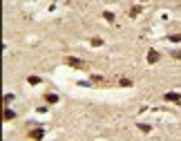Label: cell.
<instances>
[{"label":"cell","mask_w":181,"mask_h":141,"mask_svg":"<svg viewBox=\"0 0 181 141\" xmlns=\"http://www.w3.org/2000/svg\"><path fill=\"white\" fill-rule=\"evenodd\" d=\"M67 65H72V67H76V69H85V67H87V63H85V60L74 58V56H67Z\"/></svg>","instance_id":"cell-1"},{"label":"cell","mask_w":181,"mask_h":141,"mask_svg":"<svg viewBox=\"0 0 181 141\" xmlns=\"http://www.w3.org/2000/svg\"><path fill=\"white\" fill-rule=\"evenodd\" d=\"M163 98H165V101H170V103H181V94H177V92H168Z\"/></svg>","instance_id":"cell-2"},{"label":"cell","mask_w":181,"mask_h":141,"mask_svg":"<svg viewBox=\"0 0 181 141\" xmlns=\"http://www.w3.org/2000/svg\"><path fill=\"white\" fill-rule=\"evenodd\" d=\"M42 134H45V130H42V128H34V130L29 132V137L34 139V141H40V139H42Z\"/></svg>","instance_id":"cell-3"},{"label":"cell","mask_w":181,"mask_h":141,"mask_svg":"<svg viewBox=\"0 0 181 141\" xmlns=\"http://www.w3.org/2000/svg\"><path fill=\"white\" fill-rule=\"evenodd\" d=\"M156 60H159V51L150 49V51H147V63H150V65H154Z\"/></svg>","instance_id":"cell-4"},{"label":"cell","mask_w":181,"mask_h":141,"mask_svg":"<svg viewBox=\"0 0 181 141\" xmlns=\"http://www.w3.org/2000/svg\"><path fill=\"white\" fill-rule=\"evenodd\" d=\"M2 116H4V121H11L13 116H16V112H13L11 107H4V112H2Z\"/></svg>","instance_id":"cell-5"},{"label":"cell","mask_w":181,"mask_h":141,"mask_svg":"<svg viewBox=\"0 0 181 141\" xmlns=\"http://www.w3.org/2000/svg\"><path fill=\"white\" fill-rule=\"evenodd\" d=\"M45 101L47 103H58V94H45Z\"/></svg>","instance_id":"cell-6"},{"label":"cell","mask_w":181,"mask_h":141,"mask_svg":"<svg viewBox=\"0 0 181 141\" xmlns=\"http://www.w3.org/2000/svg\"><path fill=\"white\" fill-rule=\"evenodd\" d=\"M118 85H123V87H132V81H130V78H121V81H118Z\"/></svg>","instance_id":"cell-7"},{"label":"cell","mask_w":181,"mask_h":141,"mask_svg":"<svg viewBox=\"0 0 181 141\" xmlns=\"http://www.w3.org/2000/svg\"><path fill=\"white\" fill-rule=\"evenodd\" d=\"M27 81H29V85H40V78L38 76H29Z\"/></svg>","instance_id":"cell-8"},{"label":"cell","mask_w":181,"mask_h":141,"mask_svg":"<svg viewBox=\"0 0 181 141\" xmlns=\"http://www.w3.org/2000/svg\"><path fill=\"white\" fill-rule=\"evenodd\" d=\"M103 18H105L107 22H114V13L112 11H105V13H103Z\"/></svg>","instance_id":"cell-9"},{"label":"cell","mask_w":181,"mask_h":141,"mask_svg":"<svg viewBox=\"0 0 181 141\" xmlns=\"http://www.w3.org/2000/svg\"><path fill=\"white\" fill-rule=\"evenodd\" d=\"M170 40L172 43H181V34H170Z\"/></svg>","instance_id":"cell-10"},{"label":"cell","mask_w":181,"mask_h":141,"mask_svg":"<svg viewBox=\"0 0 181 141\" xmlns=\"http://www.w3.org/2000/svg\"><path fill=\"white\" fill-rule=\"evenodd\" d=\"M139 13H141V7H132V11H130V16H132V18L139 16Z\"/></svg>","instance_id":"cell-11"},{"label":"cell","mask_w":181,"mask_h":141,"mask_svg":"<svg viewBox=\"0 0 181 141\" xmlns=\"http://www.w3.org/2000/svg\"><path fill=\"white\" fill-rule=\"evenodd\" d=\"M92 45H94V47H101L103 40H101V38H92Z\"/></svg>","instance_id":"cell-12"},{"label":"cell","mask_w":181,"mask_h":141,"mask_svg":"<svg viewBox=\"0 0 181 141\" xmlns=\"http://www.w3.org/2000/svg\"><path fill=\"white\" fill-rule=\"evenodd\" d=\"M139 130H141V132H150V125H145V123H141V125H139Z\"/></svg>","instance_id":"cell-13"},{"label":"cell","mask_w":181,"mask_h":141,"mask_svg":"<svg viewBox=\"0 0 181 141\" xmlns=\"http://www.w3.org/2000/svg\"><path fill=\"white\" fill-rule=\"evenodd\" d=\"M172 58H181V51H172Z\"/></svg>","instance_id":"cell-14"},{"label":"cell","mask_w":181,"mask_h":141,"mask_svg":"<svg viewBox=\"0 0 181 141\" xmlns=\"http://www.w3.org/2000/svg\"><path fill=\"white\" fill-rule=\"evenodd\" d=\"M143 2H147V0H143Z\"/></svg>","instance_id":"cell-15"}]
</instances>
